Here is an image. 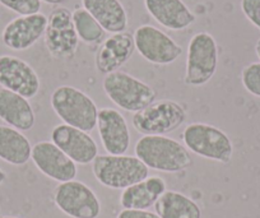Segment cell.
<instances>
[{
  "mask_svg": "<svg viewBox=\"0 0 260 218\" xmlns=\"http://www.w3.org/2000/svg\"><path fill=\"white\" fill-rule=\"evenodd\" d=\"M134 152L148 169L156 171L175 174L192 165L186 147L166 135H143L137 140Z\"/></svg>",
  "mask_w": 260,
  "mask_h": 218,
  "instance_id": "1",
  "label": "cell"
},
{
  "mask_svg": "<svg viewBox=\"0 0 260 218\" xmlns=\"http://www.w3.org/2000/svg\"><path fill=\"white\" fill-rule=\"evenodd\" d=\"M50 104L62 122L83 132H92L97 125L99 109L93 100L73 86H60L54 89Z\"/></svg>",
  "mask_w": 260,
  "mask_h": 218,
  "instance_id": "2",
  "label": "cell"
},
{
  "mask_svg": "<svg viewBox=\"0 0 260 218\" xmlns=\"http://www.w3.org/2000/svg\"><path fill=\"white\" fill-rule=\"evenodd\" d=\"M97 181L110 189H126L149 176V169L137 156L102 154L92 162Z\"/></svg>",
  "mask_w": 260,
  "mask_h": 218,
  "instance_id": "3",
  "label": "cell"
},
{
  "mask_svg": "<svg viewBox=\"0 0 260 218\" xmlns=\"http://www.w3.org/2000/svg\"><path fill=\"white\" fill-rule=\"evenodd\" d=\"M187 151L219 164H229L234 156V144L219 128L207 122H192L181 134Z\"/></svg>",
  "mask_w": 260,
  "mask_h": 218,
  "instance_id": "4",
  "label": "cell"
},
{
  "mask_svg": "<svg viewBox=\"0 0 260 218\" xmlns=\"http://www.w3.org/2000/svg\"><path fill=\"white\" fill-rule=\"evenodd\" d=\"M102 88L112 104L129 112L146 109L157 97L156 91L149 84L120 70L105 76Z\"/></svg>",
  "mask_w": 260,
  "mask_h": 218,
  "instance_id": "5",
  "label": "cell"
},
{
  "mask_svg": "<svg viewBox=\"0 0 260 218\" xmlns=\"http://www.w3.org/2000/svg\"><path fill=\"white\" fill-rule=\"evenodd\" d=\"M218 45L211 34H195L187 45L184 83L190 87H201L208 83L218 68Z\"/></svg>",
  "mask_w": 260,
  "mask_h": 218,
  "instance_id": "6",
  "label": "cell"
},
{
  "mask_svg": "<svg viewBox=\"0 0 260 218\" xmlns=\"http://www.w3.org/2000/svg\"><path fill=\"white\" fill-rule=\"evenodd\" d=\"M185 120L186 110L182 105L172 100H159L136 112L132 124L143 135H166L179 129Z\"/></svg>",
  "mask_w": 260,
  "mask_h": 218,
  "instance_id": "7",
  "label": "cell"
},
{
  "mask_svg": "<svg viewBox=\"0 0 260 218\" xmlns=\"http://www.w3.org/2000/svg\"><path fill=\"white\" fill-rule=\"evenodd\" d=\"M44 39L45 46L54 59H73L79 45V37L73 23V12L65 7H57L51 11L47 17Z\"/></svg>",
  "mask_w": 260,
  "mask_h": 218,
  "instance_id": "8",
  "label": "cell"
},
{
  "mask_svg": "<svg viewBox=\"0 0 260 218\" xmlns=\"http://www.w3.org/2000/svg\"><path fill=\"white\" fill-rule=\"evenodd\" d=\"M56 207L71 218H97L101 214V202L96 193L82 181L60 182L54 192Z\"/></svg>",
  "mask_w": 260,
  "mask_h": 218,
  "instance_id": "9",
  "label": "cell"
},
{
  "mask_svg": "<svg viewBox=\"0 0 260 218\" xmlns=\"http://www.w3.org/2000/svg\"><path fill=\"white\" fill-rule=\"evenodd\" d=\"M133 36L136 50L152 64H172L182 54V47L174 39L151 24L139 26Z\"/></svg>",
  "mask_w": 260,
  "mask_h": 218,
  "instance_id": "10",
  "label": "cell"
},
{
  "mask_svg": "<svg viewBox=\"0 0 260 218\" xmlns=\"http://www.w3.org/2000/svg\"><path fill=\"white\" fill-rule=\"evenodd\" d=\"M0 86L29 100L39 94L40 77L23 59L0 55Z\"/></svg>",
  "mask_w": 260,
  "mask_h": 218,
  "instance_id": "11",
  "label": "cell"
},
{
  "mask_svg": "<svg viewBox=\"0 0 260 218\" xmlns=\"http://www.w3.org/2000/svg\"><path fill=\"white\" fill-rule=\"evenodd\" d=\"M31 160L45 176L57 182L72 181L78 174L76 162L52 142L36 143L32 147Z\"/></svg>",
  "mask_w": 260,
  "mask_h": 218,
  "instance_id": "12",
  "label": "cell"
},
{
  "mask_svg": "<svg viewBox=\"0 0 260 218\" xmlns=\"http://www.w3.org/2000/svg\"><path fill=\"white\" fill-rule=\"evenodd\" d=\"M51 142L76 164H92L99 156V147L91 134L71 125H56L51 132Z\"/></svg>",
  "mask_w": 260,
  "mask_h": 218,
  "instance_id": "13",
  "label": "cell"
},
{
  "mask_svg": "<svg viewBox=\"0 0 260 218\" xmlns=\"http://www.w3.org/2000/svg\"><path fill=\"white\" fill-rule=\"evenodd\" d=\"M47 17L44 13L19 16L12 19L3 29L2 41L8 49L23 51L34 46L45 35Z\"/></svg>",
  "mask_w": 260,
  "mask_h": 218,
  "instance_id": "14",
  "label": "cell"
},
{
  "mask_svg": "<svg viewBox=\"0 0 260 218\" xmlns=\"http://www.w3.org/2000/svg\"><path fill=\"white\" fill-rule=\"evenodd\" d=\"M136 51L134 36L130 32L110 35L99 46L94 56L97 72L107 76L126 64Z\"/></svg>",
  "mask_w": 260,
  "mask_h": 218,
  "instance_id": "15",
  "label": "cell"
},
{
  "mask_svg": "<svg viewBox=\"0 0 260 218\" xmlns=\"http://www.w3.org/2000/svg\"><path fill=\"white\" fill-rule=\"evenodd\" d=\"M96 128L102 147L107 153H126L130 147V132L126 119L121 112L110 107L99 110Z\"/></svg>",
  "mask_w": 260,
  "mask_h": 218,
  "instance_id": "16",
  "label": "cell"
},
{
  "mask_svg": "<svg viewBox=\"0 0 260 218\" xmlns=\"http://www.w3.org/2000/svg\"><path fill=\"white\" fill-rule=\"evenodd\" d=\"M149 16L170 31H182L191 26L197 17L182 0H144Z\"/></svg>",
  "mask_w": 260,
  "mask_h": 218,
  "instance_id": "17",
  "label": "cell"
},
{
  "mask_svg": "<svg viewBox=\"0 0 260 218\" xmlns=\"http://www.w3.org/2000/svg\"><path fill=\"white\" fill-rule=\"evenodd\" d=\"M0 119L19 132H28L35 127L36 115L26 97L3 88L0 89Z\"/></svg>",
  "mask_w": 260,
  "mask_h": 218,
  "instance_id": "18",
  "label": "cell"
},
{
  "mask_svg": "<svg viewBox=\"0 0 260 218\" xmlns=\"http://www.w3.org/2000/svg\"><path fill=\"white\" fill-rule=\"evenodd\" d=\"M166 190V181L162 177L148 176L143 181L122 190L120 204L124 209L147 210L156 204Z\"/></svg>",
  "mask_w": 260,
  "mask_h": 218,
  "instance_id": "19",
  "label": "cell"
},
{
  "mask_svg": "<svg viewBox=\"0 0 260 218\" xmlns=\"http://www.w3.org/2000/svg\"><path fill=\"white\" fill-rule=\"evenodd\" d=\"M83 8L109 34H120L127 28V13L120 0H82Z\"/></svg>",
  "mask_w": 260,
  "mask_h": 218,
  "instance_id": "20",
  "label": "cell"
},
{
  "mask_svg": "<svg viewBox=\"0 0 260 218\" xmlns=\"http://www.w3.org/2000/svg\"><path fill=\"white\" fill-rule=\"evenodd\" d=\"M32 145L19 130L0 125V160L13 166H23L31 160Z\"/></svg>",
  "mask_w": 260,
  "mask_h": 218,
  "instance_id": "21",
  "label": "cell"
},
{
  "mask_svg": "<svg viewBox=\"0 0 260 218\" xmlns=\"http://www.w3.org/2000/svg\"><path fill=\"white\" fill-rule=\"evenodd\" d=\"M161 218H202V209L185 194L166 190L154 204Z\"/></svg>",
  "mask_w": 260,
  "mask_h": 218,
  "instance_id": "22",
  "label": "cell"
},
{
  "mask_svg": "<svg viewBox=\"0 0 260 218\" xmlns=\"http://www.w3.org/2000/svg\"><path fill=\"white\" fill-rule=\"evenodd\" d=\"M73 23L79 40L84 44H99L105 36V29L84 8L73 12Z\"/></svg>",
  "mask_w": 260,
  "mask_h": 218,
  "instance_id": "23",
  "label": "cell"
},
{
  "mask_svg": "<svg viewBox=\"0 0 260 218\" xmlns=\"http://www.w3.org/2000/svg\"><path fill=\"white\" fill-rule=\"evenodd\" d=\"M241 82L250 95L260 99V61L251 63L242 69Z\"/></svg>",
  "mask_w": 260,
  "mask_h": 218,
  "instance_id": "24",
  "label": "cell"
},
{
  "mask_svg": "<svg viewBox=\"0 0 260 218\" xmlns=\"http://www.w3.org/2000/svg\"><path fill=\"white\" fill-rule=\"evenodd\" d=\"M0 4L19 16H29L41 11L40 0H0Z\"/></svg>",
  "mask_w": 260,
  "mask_h": 218,
  "instance_id": "25",
  "label": "cell"
},
{
  "mask_svg": "<svg viewBox=\"0 0 260 218\" xmlns=\"http://www.w3.org/2000/svg\"><path fill=\"white\" fill-rule=\"evenodd\" d=\"M240 6L247 21L260 29V0H241Z\"/></svg>",
  "mask_w": 260,
  "mask_h": 218,
  "instance_id": "26",
  "label": "cell"
},
{
  "mask_svg": "<svg viewBox=\"0 0 260 218\" xmlns=\"http://www.w3.org/2000/svg\"><path fill=\"white\" fill-rule=\"evenodd\" d=\"M117 218H161L157 213L149 212V210L139 209H122L117 214Z\"/></svg>",
  "mask_w": 260,
  "mask_h": 218,
  "instance_id": "27",
  "label": "cell"
},
{
  "mask_svg": "<svg viewBox=\"0 0 260 218\" xmlns=\"http://www.w3.org/2000/svg\"><path fill=\"white\" fill-rule=\"evenodd\" d=\"M41 3H46L50 4V6H60V4L65 3L67 0H40Z\"/></svg>",
  "mask_w": 260,
  "mask_h": 218,
  "instance_id": "28",
  "label": "cell"
},
{
  "mask_svg": "<svg viewBox=\"0 0 260 218\" xmlns=\"http://www.w3.org/2000/svg\"><path fill=\"white\" fill-rule=\"evenodd\" d=\"M255 54H256V56L259 57L260 60V39L257 40L256 44H255Z\"/></svg>",
  "mask_w": 260,
  "mask_h": 218,
  "instance_id": "29",
  "label": "cell"
},
{
  "mask_svg": "<svg viewBox=\"0 0 260 218\" xmlns=\"http://www.w3.org/2000/svg\"><path fill=\"white\" fill-rule=\"evenodd\" d=\"M6 179H7V175H6V172H4L3 170L0 169V185L3 184L4 181H6Z\"/></svg>",
  "mask_w": 260,
  "mask_h": 218,
  "instance_id": "30",
  "label": "cell"
},
{
  "mask_svg": "<svg viewBox=\"0 0 260 218\" xmlns=\"http://www.w3.org/2000/svg\"><path fill=\"white\" fill-rule=\"evenodd\" d=\"M0 218H18V217H12V215H6V217H0Z\"/></svg>",
  "mask_w": 260,
  "mask_h": 218,
  "instance_id": "31",
  "label": "cell"
}]
</instances>
